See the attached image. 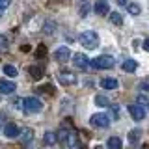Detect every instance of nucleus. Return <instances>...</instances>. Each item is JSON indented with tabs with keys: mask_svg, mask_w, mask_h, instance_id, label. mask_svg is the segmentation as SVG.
<instances>
[{
	"mask_svg": "<svg viewBox=\"0 0 149 149\" xmlns=\"http://www.w3.org/2000/svg\"><path fill=\"white\" fill-rule=\"evenodd\" d=\"M78 41H80V45L86 47V49H95V47L99 45V34H97L95 30H86L78 36Z\"/></svg>",
	"mask_w": 149,
	"mask_h": 149,
	"instance_id": "nucleus-1",
	"label": "nucleus"
},
{
	"mask_svg": "<svg viewBox=\"0 0 149 149\" xmlns=\"http://www.w3.org/2000/svg\"><path fill=\"white\" fill-rule=\"evenodd\" d=\"M22 108H24L26 114H37V112H41V108H43V102L37 99V97H26L22 101Z\"/></svg>",
	"mask_w": 149,
	"mask_h": 149,
	"instance_id": "nucleus-2",
	"label": "nucleus"
},
{
	"mask_svg": "<svg viewBox=\"0 0 149 149\" xmlns=\"http://www.w3.org/2000/svg\"><path fill=\"white\" fill-rule=\"evenodd\" d=\"M91 65L95 69H112L116 65V60L112 56H97L91 60Z\"/></svg>",
	"mask_w": 149,
	"mask_h": 149,
	"instance_id": "nucleus-3",
	"label": "nucleus"
},
{
	"mask_svg": "<svg viewBox=\"0 0 149 149\" xmlns=\"http://www.w3.org/2000/svg\"><path fill=\"white\" fill-rule=\"evenodd\" d=\"M90 123L97 129H106L110 125V118H108V114H93L90 118Z\"/></svg>",
	"mask_w": 149,
	"mask_h": 149,
	"instance_id": "nucleus-4",
	"label": "nucleus"
},
{
	"mask_svg": "<svg viewBox=\"0 0 149 149\" xmlns=\"http://www.w3.org/2000/svg\"><path fill=\"white\" fill-rule=\"evenodd\" d=\"M129 114L134 121H142L146 118V108L142 104H129Z\"/></svg>",
	"mask_w": 149,
	"mask_h": 149,
	"instance_id": "nucleus-5",
	"label": "nucleus"
},
{
	"mask_svg": "<svg viewBox=\"0 0 149 149\" xmlns=\"http://www.w3.org/2000/svg\"><path fill=\"white\" fill-rule=\"evenodd\" d=\"M58 82L62 84V86H71V84L77 82V77L69 71H60L58 73Z\"/></svg>",
	"mask_w": 149,
	"mask_h": 149,
	"instance_id": "nucleus-6",
	"label": "nucleus"
},
{
	"mask_svg": "<svg viewBox=\"0 0 149 149\" xmlns=\"http://www.w3.org/2000/svg\"><path fill=\"white\" fill-rule=\"evenodd\" d=\"M69 58H71V50H69L67 47H60V49L54 52V60H56V62H60V63L67 62Z\"/></svg>",
	"mask_w": 149,
	"mask_h": 149,
	"instance_id": "nucleus-7",
	"label": "nucleus"
},
{
	"mask_svg": "<svg viewBox=\"0 0 149 149\" xmlns=\"http://www.w3.org/2000/svg\"><path fill=\"white\" fill-rule=\"evenodd\" d=\"M73 63L77 65L78 69H86V67H88V65H90L91 62L88 60V56H86V54H82V52H77V54H74V58H73Z\"/></svg>",
	"mask_w": 149,
	"mask_h": 149,
	"instance_id": "nucleus-8",
	"label": "nucleus"
},
{
	"mask_svg": "<svg viewBox=\"0 0 149 149\" xmlns=\"http://www.w3.org/2000/svg\"><path fill=\"white\" fill-rule=\"evenodd\" d=\"M93 9H95L97 15H110V6H108L106 0H97V4H95Z\"/></svg>",
	"mask_w": 149,
	"mask_h": 149,
	"instance_id": "nucleus-9",
	"label": "nucleus"
},
{
	"mask_svg": "<svg viewBox=\"0 0 149 149\" xmlns=\"http://www.w3.org/2000/svg\"><path fill=\"white\" fill-rule=\"evenodd\" d=\"M15 90H17L15 82H11V80H0V93L9 95V93H13Z\"/></svg>",
	"mask_w": 149,
	"mask_h": 149,
	"instance_id": "nucleus-10",
	"label": "nucleus"
},
{
	"mask_svg": "<svg viewBox=\"0 0 149 149\" xmlns=\"http://www.w3.org/2000/svg\"><path fill=\"white\" fill-rule=\"evenodd\" d=\"M4 134H6L8 138H17L19 134H21V129H19L15 123H8L6 127H4Z\"/></svg>",
	"mask_w": 149,
	"mask_h": 149,
	"instance_id": "nucleus-11",
	"label": "nucleus"
},
{
	"mask_svg": "<svg viewBox=\"0 0 149 149\" xmlns=\"http://www.w3.org/2000/svg\"><path fill=\"white\" fill-rule=\"evenodd\" d=\"M56 136H58V142L62 143V146H65V147H67L69 136H71V130H69V129H60L58 132H56Z\"/></svg>",
	"mask_w": 149,
	"mask_h": 149,
	"instance_id": "nucleus-12",
	"label": "nucleus"
},
{
	"mask_svg": "<svg viewBox=\"0 0 149 149\" xmlns=\"http://www.w3.org/2000/svg\"><path fill=\"white\" fill-rule=\"evenodd\" d=\"M119 84H118V80L116 78H102L101 80V88L102 90H116Z\"/></svg>",
	"mask_w": 149,
	"mask_h": 149,
	"instance_id": "nucleus-13",
	"label": "nucleus"
},
{
	"mask_svg": "<svg viewBox=\"0 0 149 149\" xmlns=\"http://www.w3.org/2000/svg\"><path fill=\"white\" fill-rule=\"evenodd\" d=\"M106 147L108 149H121L123 147V142H121V138H118V136H110L108 142H106Z\"/></svg>",
	"mask_w": 149,
	"mask_h": 149,
	"instance_id": "nucleus-14",
	"label": "nucleus"
},
{
	"mask_svg": "<svg viewBox=\"0 0 149 149\" xmlns=\"http://www.w3.org/2000/svg\"><path fill=\"white\" fill-rule=\"evenodd\" d=\"M28 73H30V77L34 78V80H39V78L43 77V69H41L39 65H30V67H28Z\"/></svg>",
	"mask_w": 149,
	"mask_h": 149,
	"instance_id": "nucleus-15",
	"label": "nucleus"
},
{
	"mask_svg": "<svg viewBox=\"0 0 149 149\" xmlns=\"http://www.w3.org/2000/svg\"><path fill=\"white\" fill-rule=\"evenodd\" d=\"M121 67H123V71H127V73H134V71H136V67H138V63L134 62V60H125Z\"/></svg>",
	"mask_w": 149,
	"mask_h": 149,
	"instance_id": "nucleus-16",
	"label": "nucleus"
},
{
	"mask_svg": "<svg viewBox=\"0 0 149 149\" xmlns=\"http://www.w3.org/2000/svg\"><path fill=\"white\" fill-rule=\"evenodd\" d=\"M140 136H142V130H140V129H132V130L129 132V142H130V143H138Z\"/></svg>",
	"mask_w": 149,
	"mask_h": 149,
	"instance_id": "nucleus-17",
	"label": "nucleus"
},
{
	"mask_svg": "<svg viewBox=\"0 0 149 149\" xmlns=\"http://www.w3.org/2000/svg\"><path fill=\"white\" fill-rule=\"evenodd\" d=\"M108 17H110V22H112V24H116V26H121V24H123V17H121L118 11L110 13Z\"/></svg>",
	"mask_w": 149,
	"mask_h": 149,
	"instance_id": "nucleus-18",
	"label": "nucleus"
},
{
	"mask_svg": "<svg viewBox=\"0 0 149 149\" xmlns=\"http://www.w3.org/2000/svg\"><path fill=\"white\" fill-rule=\"evenodd\" d=\"M21 134H22V136H21L22 143H28V142H32V138H34V130H32V129H24Z\"/></svg>",
	"mask_w": 149,
	"mask_h": 149,
	"instance_id": "nucleus-19",
	"label": "nucleus"
},
{
	"mask_svg": "<svg viewBox=\"0 0 149 149\" xmlns=\"http://www.w3.org/2000/svg\"><path fill=\"white\" fill-rule=\"evenodd\" d=\"M127 11L130 13V15H140V13H142V8H140L138 4H134V2H129Z\"/></svg>",
	"mask_w": 149,
	"mask_h": 149,
	"instance_id": "nucleus-20",
	"label": "nucleus"
},
{
	"mask_svg": "<svg viewBox=\"0 0 149 149\" xmlns=\"http://www.w3.org/2000/svg\"><path fill=\"white\" fill-rule=\"evenodd\" d=\"M43 140H45L47 146H54V143L58 142V136H56L54 132H45V138Z\"/></svg>",
	"mask_w": 149,
	"mask_h": 149,
	"instance_id": "nucleus-21",
	"label": "nucleus"
},
{
	"mask_svg": "<svg viewBox=\"0 0 149 149\" xmlns=\"http://www.w3.org/2000/svg\"><path fill=\"white\" fill-rule=\"evenodd\" d=\"M95 104L97 106H110V101H108V97H104V95H97L95 97Z\"/></svg>",
	"mask_w": 149,
	"mask_h": 149,
	"instance_id": "nucleus-22",
	"label": "nucleus"
},
{
	"mask_svg": "<svg viewBox=\"0 0 149 149\" xmlns=\"http://www.w3.org/2000/svg\"><path fill=\"white\" fill-rule=\"evenodd\" d=\"M4 74H8L9 78L17 77V69L13 67V65H4Z\"/></svg>",
	"mask_w": 149,
	"mask_h": 149,
	"instance_id": "nucleus-23",
	"label": "nucleus"
},
{
	"mask_svg": "<svg viewBox=\"0 0 149 149\" xmlns=\"http://www.w3.org/2000/svg\"><path fill=\"white\" fill-rule=\"evenodd\" d=\"M37 91H39V93H47V95H52V93H54L52 86H41V88H37Z\"/></svg>",
	"mask_w": 149,
	"mask_h": 149,
	"instance_id": "nucleus-24",
	"label": "nucleus"
},
{
	"mask_svg": "<svg viewBox=\"0 0 149 149\" xmlns=\"http://www.w3.org/2000/svg\"><path fill=\"white\" fill-rule=\"evenodd\" d=\"M45 54H47V47L45 45H39V47H37V50H36V56H37V58H43Z\"/></svg>",
	"mask_w": 149,
	"mask_h": 149,
	"instance_id": "nucleus-25",
	"label": "nucleus"
},
{
	"mask_svg": "<svg viewBox=\"0 0 149 149\" xmlns=\"http://www.w3.org/2000/svg\"><path fill=\"white\" fill-rule=\"evenodd\" d=\"M8 45H9L8 37L6 36H0V49H8Z\"/></svg>",
	"mask_w": 149,
	"mask_h": 149,
	"instance_id": "nucleus-26",
	"label": "nucleus"
},
{
	"mask_svg": "<svg viewBox=\"0 0 149 149\" xmlns=\"http://www.w3.org/2000/svg\"><path fill=\"white\" fill-rule=\"evenodd\" d=\"M88 13H90V6L84 4V6L80 8V17H88Z\"/></svg>",
	"mask_w": 149,
	"mask_h": 149,
	"instance_id": "nucleus-27",
	"label": "nucleus"
},
{
	"mask_svg": "<svg viewBox=\"0 0 149 149\" xmlns=\"http://www.w3.org/2000/svg\"><path fill=\"white\" fill-rule=\"evenodd\" d=\"M9 4H11V0H0V11H2V9H6Z\"/></svg>",
	"mask_w": 149,
	"mask_h": 149,
	"instance_id": "nucleus-28",
	"label": "nucleus"
},
{
	"mask_svg": "<svg viewBox=\"0 0 149 149\" xmlns=\"http://www.w3.org/2000/svg\"><path fill=\"white\" fill-rule=\"evenodd\" d=\"M56 24H52V22H49V24H47L45 26V32H47V34H52V28H54Z\"/></svg>",
	"mask_w": 149,
	"mask_h": 149,
	"instance_id": "nucleus-29",
	"label": "nucleus"
},
{
	"mask_svg": "<svg viewBox=\"0 0 149 149\" xmlns=\"http://www.w3.org/2000/svg\"><path fill=\"white\" fill-rule=\"evenodd\" d=\"M116 2H118V4H119V6H125V8H127V6H129V2H127V0H116Z\"/></svg>",
	"mask_w": 149,
	"mask_h": 149,
	"instance_id": "nucleus-30",
	"label": "nucleus"
},
{
	"mask_svg": "<svg viewBox=\"0 0 149 149\" xmlns=\"http://www.w3.org/2000/svg\"><path fill=\"white\" fill-rule=\"evenodd\" d=\"M4 121H6V116H4V114H0V129H2V125H4Z\"/></svg>",
	"mask_w": 149,
	"mask_h": 149,
	"instance_id": "nucleus-31",
	"label": "nucleus"
},
{
	"mask_svg": "<svg viewBox=\"0 0 149 149\" xmlns=\"http://www.w3.org/2000/svg\"><path fill=\"white\" fill-rule=\"evenodd\" d=\"M143 49H146V50H149V39H146V41H143Z\"/></svg>",
	"mask_w": 149,
	"mask_h": 149,
	"instance_id": "nucleus-32",
	"label": "nucleus"
},
{
	"mask_svg": "<svg viewBox=\"0 0 149 149\" xmlns=\"http://www.w3.org/2000/svg\"><path fill=\"white\" fill-rule=\"evenodd\" d=\"M142 90H146V91H149V84H142Z\"/></svg>",
	"mask_w": 149,
	"mask_h": 149,
	"instance_id": "nucleus-33",
	"label": "nucleus"
},
{
	"mask_svg": "<svg viewBox=\"0 0 149 149\" xmlns=\"http://www.w3.org/2000/svg\"><path fill=\"white\" fill-rule=\"evenodd\" d=\"M142 149H149V146H143V147H142Z\"/></svg>",
	"mask_w": 149,
	"mask_h": 149,
	"instance_id": "nucleus-34",
	"label": "nucleus"
},
{
	"mask_svg": "<svg viewBox=\"0 0 149 149\" xmlns=\"http://www.w3.org/2000/svg\"><path fill=\"white\" fill-rule=\"evenodd\" d=\"M84 2H86V0H84Z\"/></svg>",
	"mask_w": 149,
	"mask_h": 149,
	"instance_id": "nucleus-35",
	"label": "nucleus"
}]
</instances>
